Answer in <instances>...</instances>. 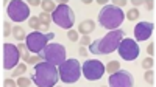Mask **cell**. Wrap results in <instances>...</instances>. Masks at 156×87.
Returning a JSON list of instances; mask_svg holds the SVG:
<instances>
[{"instance_id":"1","label":"cell","mask_w":156,"mask_h":87,"mask_svg":"<svg viewBox=\"0 0 156 87\" xmlns=\"http://www.w3.org/2000/svg\"><path fill=\"white\" fill-rule=\"evenodd\" d=\"M30 78L37 87H55L59 79V72L56 65L42 61L34 65Z\"/></svg>"},{"instance_id":"2","label":"cell","mask_w":156,"mask_h":87,"mask_svg":"<svg viewBox=\"0 0 156 87\" xmlns=\"http://www.w3.org/2000/svg\"><path fill=\"white\" fill-rule=\"evenodd\" d=\"M125 31L123 30H114V31H109L105 37L101 39H97L94 42H90V53L92 55H109L112 52H115L119 48L120 42L125 39Z\"/></svg>"},{"instance_id":"3","label":"cell","mask_w":156,"mask_h":87,"mask_svg":"<svg viewBox=\"0 0 156 87\" xmlns=\"http://www.w3.org/2000/svg\"><path fill=\"white\" fill-rule=\"evenodd\" d=\"M125 19V14L120 8H117L114 5H105L103 9L98 12V23L103 28H106L109 31L119 30Z\"/></svg>"},{"instance_id":"4","label":"cell","mask_w":156,"mask_h":87,"mask_svg":"<svg viewBox=\"0 0 156 87\" xmlns=\"http://www.w3.org/2000/svg\"><path fill=\"white\" fill-rule=\"evenodd\" d=\"M59 79L66 84H73L81 76V65L76 59H66L58 67Z\"/></svg>"},{"instance_id":"5","label":"cell","mask_w":156,"mask_h":87,"mask_svg":"<svg viewBox=\"0 0 156 87\" xmlns=\"http://www.w3.org/2000/svg\"><path fill=\"white\" fill-rule=\"evenodd\" d=\"M51 20H53L58 27L61 28H66L70 30L72 25L75 22V14H73V9L66 5V3H59L56 6V9L51 12Z\"/></svg>"},{"instance_id":"6","label":"cell","mask_w":156,"mask_h":87,"mask_svg":"<svg viewBox=\"0 0 156 87\" xmlns=\"http://www.w3.org/2000/svg\"><path fill=\"white\" fill-rule=\"evenodd\" d=\"M39 55H41L42 61L50 62V64L59 67L62 62L66 61V48H64L61 44L53 42V44H48Z\"/></svg>"},{"instance_id":"7","label":"cell","mask_w":156,"mask_h":87,"mask_svg":"<svg viewBox=\"0 0 156 87\" xmlns=\"http://www.w3.org/2000/svg\"><path fill=\"white\" fill-rule=\"evenodd\" d=\"M55 39V33H48V34H44L41 31H33L27 36L25 39V44H27L28 50L33 53H41L42 50L48 45L50 41Z\"/></svg>"},{"instance_id":"8","label":"cell","mask_w":156,"mask_h":87,"mask_svg":"<svg viewBox=\"0 0 156 87\" xmlns=\"http://www.w3.org/2000/svg\"><path fill=\"white\" fill-rule=\"evenodd\" d=\"M81 73L87 81H97L105 73V65L98 59H87L81 65Z\"/></svg>"},{"instance_id":"9","label":"cell","mask_w":156,"mask_h":87,"mask_svg":"<svg viewBox=\"0 0 156 87\" xmlns=\"http://www.w3.org/2000/svg\"><path fill=\"white\" fill-rule=\"evenodd\" d=\"M8 16L11 20H14V22H23V20H27L28 16H30V8L27 3H23L20 2V0H12V2L8 3Z\"/></svg>"},{"instance_id":"10","label":"cell","mask_w":156,"mask_h":87,"mask_svg":"<svg viewBox=\"0 0 156 87\" xmlns=\"http://www.w3.org/2000/svg\"><path fill=\"white\" fill-rule=\"evenodd\" d=\"M22 58L19 48L12 44H3V69L11 70L19 65V59Z\"/></svg>"},{"instance_id":"11","label":"cell","mask_w":156,"mask_h":87,"mask_svg":"<svg viewBox=\"0 0 156 87\" xmlns=\"http://www.w3.org/2000/svg\"><path fill=\"white\" fill-rule=\"evenodd\" d=\"M120 58L125 61H134L139 56V45L134 39H129V37H125V39L120 42L119 48H117Z\"/></svg>"},{"instance_id":"12","label":"cell","mask_w":156,"mask_h":87,"mask_svg":"<svg viewBox=\"0 0 156 87\" xmlns=\"http://www.w3.org/2000/svg\"><path fill=\"white\" fill-rule=\"evenodd\" d=\"M134 78L128 70H117L115 73L109 75V87H133Z\"/></svg>"},{"instance_id":"13","label":"cell","mask_w":156,"mask_h":87,"mask_svg":"<svg viewBox=\"0 0 156 87\" xmlns=\"http://www.w3.org/2000/svg\"><path fill=\"white\" fill-rule=\"evenodd\" d=\"M153 30H154V25L151 22H139L134 27V37H136V41H139V42L147 41L148 37L153 34Z\"/></svg>"},{"instance_id":"14","label":"cell","mask_w":156,"mask_h":87,"mask_svg":"<svg viewBox=\"0 0 156 87\" xmlns=\"http://www.w3.org/2000/svg\"><path fill=\"white\" fill-rule=\"evenodd\" d=\"M94 30H95V23L92 20H83L80 23V27H78V31H80L81 34H84V36L90 34Z\"/></svg>"},{"instance_id":"15","label":"cell","mask_w":156,"mask_h":87,"mask_svg":"<svg viewBox=\"0 0 156 87\" xmlns=\"http://www.w3.org/2000/svg\"><path fill=\"white\" fill-rule=\"evenodd\" d=\"M117 70H120V62L119 61H109L106 64V67H105V72H108L109 75L115 73Z\"/></svg>"},{"instance_id":"16","label":"cell","mask_w":156,"mask_h":87,"mask_svg":"<svg viewBox=\"0 0 156 87\" xmlns=\"http://www.w3.org/2000/svg\"><path fill=\"white\" fill-rule=\"evenodd\" d=\"M12 36H14L17 41H23V39H27V34H25L23 28H22V27H19V25L12 27Z\"/></svg>"},{"instance_id":"17","label":"cell","mask_w":156,"mask_h":87,"mask_svg":"<svg viewBox=\"0 0 156 87\" xmlns=\"http://www.w3.org/2000/svg\"><path fill=\"white\" fill-rule=\"evenodd\" d=\"M39 20H41L42 23V30H47L50 27V22H51V16L48 14V12H41V16H37Z\"/></svg>"},{"instance_id":"18","label":"cell","mask_w":156,"mask_h":87,"mask_svg":"<svg viewBox=\"0 0 156 87\" xmlns=\"http://www.w3.org/2000/svg\"><path fill=\"white\" fill-rule=\"evenodd\" d=\"M41 6H42V9H44V12H53L55 9H56V6L58 5H55V2H51V0H44V2L41 3Z\"/></svg>"},{"instance_id":"19","label":"cell","mask_w":156,"mask_h":87,"mask_svg":"<svg viewBox=\"0 0 156 87\" xmlns=\"http://www.w3.org/2000/svg\"><path fill=\"white\" fill-rule=\"evenodd\" d=\"M22 59H23L25 62H28V64H39V62H42L41 55H34V56H31V55H25V56H22Z\"/></svg>"},{"instance_id":"20","label":"cell","mask_w":156,"mask_h":87,"mask_svg":"<svg viewBox=\"0 0 156 87\" xmlns=\"http://www.w3.org/2000/svg\"><path fill=\"white\" fill-rule=\"evenodd\" d=\"M28 27H31L34 31H39L41 27H42V23H41V20H39V17H30L28 19Z\"/></svg>"},{"instance_id":"21","label":"cell","mask_w":156,"mask_h":87,"mask_svg":"<svg viewBox=\"0 0 156 87\" xmlns=\"http://www.w3.org/2000/svg\"><path fill=\"white\" fill-rule=\"evenodd\" d=\"M25 72H27V65L25 64H19L14 70H12V73H11V78H20V75H23Z\"/></svg>"},{"instance_id":"22","label":"cell","mask_w":156,"mask_h":87,"mask_svg":"<svg viewBox=\"0 0 156 87\" xmlns=\"http://www.w3.org/2000/svg\"><path fill=\"white\" fill-rule=\"evenodd\" d=\"M139 16H140V12H139V11H137L136 8L129 9V11L126 12V19H128V20H131V22L137 20V19H139Z\"/></svg>"},{"instance_id":"23","label":"cell","mask_w":156,"mask_h":87,"mask_svg":"<svg viewBox=\"0 0 156 87\" xmlns=\"http://www.w3.org/2000/svg\"><path fill=\"white\" fill-rule=\"evenodd\" d=\"M30 84H31V78H25V76L17 78V85L19 87H30Z\"/></svg>"},{"instance_id":"24","label":"cell","mask_w":156,"mask_h":87,"mask_svg":"<svg viewBox=\"0 0 156 87\" xmlns=\"http://www.w3.org/2000/svg\"><path fill=\"white\" fill-rule=\"evenodd\" d=\"M153 65H154L153 58H145L144 61H142V67L147 69V70H151V69H153Z\"/></svg>"},{"instance_id":"25","label":"cell","mask_w":156,"mask_h":87,"mask_svg":"<svg viewBox=\"0 0 156 87\" xmlns=\"http://www.w3.org/2000/svg\"><path fill=\"white\" fill-rule=\"evenodd\" d=\"M144 78H145V81L148 82V84H154V72L153 70H147L145 72V75H144Z\"/></svg>"},{"instance_id":"26","label":"cell","mask_w":156,"mask_h":87,"mask_svg":"<svg viewBox=\"0 0 156 87\" xmlns=\"http://www.w3.org/2000/svg\"><path fill=\"white\" fill-rule=\"evenodd\" d=\"M9 34H12L11 23H9V22H3V36H5V37H8Z\"/></svg>"},{"instance_id":"27","label":"cell","mask_w":156,"mask_h":87,"mask_svg":"<svg viewBox=\"0 0 156 87\" xmlns=\"http://www.w3.org/2000/svg\"><path fill=\"white\" fill-rule=\"evenodd\" d=\"M67 37L72 41V42H76L80 37H78V31H75V30H69V33H67Z\"/></svg>"},{"instance_id":"28","label":"cell","mask_w":156,"mask_h":87,"mask_svg":"<svg viewBox=\"0 0 156 87\" xmlns=\"http://www.w3.org/2000/svg\"><path fill=\"white\" fill-rule=\"evenodd\" d=\"M3 87H19V85H17V82L12 78H8V79L3 81Z\"/></svg>"},{"instance_id":"29","label":"cell","mask_w":156,"mask_h":87,"mask_svg":"<svg viewBox=\"0 0 156 87\" xmlns=\"http://www.w3.org/2000/svg\"><path fill=\"white\" fill-rule=\"evenodd\" d=\"M17 48H19V52H20V55H22V56L28 55V52H30L28 47H27V44H19V45H17Z\"/></svg>"},{"instance_id":"30","label":"cell","mask_w":156,"mask_h":87,"mask_svg":"<svg viewBox=\"0 0 156 87\" xmlns=\"http://www.w3.org/2000/svg\"><path fill=\"white\" fill-rule=\"evenodd\" d=\"M80 44H81V47H84V45H90V37L83 36L81 39H80Z\"/></svg>"},{"instance_id":"31","label":"cell","mask_w":156,"mask_h":87,"mask_svg":"<svg viewBox=\"0 0 156 87\" xmlns=\"http://www.w3.org/2000/svg\"><path fill=\"white\" fill-rule=\"evenodd\" d=\"M147 53L150 55V58L154 55V44H148V47H147Z\"/></svg>"},{"instance_id":"32","label":"cell","mask_w":156,"mask_h":87,"mask_svg":"<svg viewBox=\"0 0 156 87\" xmlns=\"http://www.w3.org/2000/svg\"><path fill=\"white\" fill-rule=\"evenodd\" d=\"M112 5L117 6V8H120V6L126 5V0H114V3H112Z\"/></svg>"},{"instance_id":"33","label":"cell","mask_w":156,"mask_h":87,"mask_svg":"<svg viewBox=\"0 0 156 87\" xmlns=\"http://www.w3.org/2000/svg\"><path fill=\"white\" fill-rule=\"evenodd\" d=\"M145 5H147V9H148V11H151V9L154 8V2H153V0H148Z\"/></svg>"},{"instance_id":"34","label":"cell","mask_w":156,"mask_h":87,"mask_svg":"<svg viewBox=\"0 0 156 87\" xmlns=\"http://www.w3.org/2000/svg\"><path fill=\"white\" fill-rule=\"evenodd\" d=\"M28 3L33 5V6H37V5H41L42 2H39V0H28Z\"/></svg>"},{"instance_id":"35","label":"cell","mask_w":156,"mask_h":87,"mask_svg":"<svg viewBox=\"0 0 156 87\" xmlns=\"http://www.w3.org/2000/svg\"><path fill=\"white\" fill-rule=\"evenodd\" d=\"M80 55H81V56H87V52H86L84 47H80Z\"/></svg>"},{"instance_id":"36","label":"cell","mask_w":156,"mask_h":87,"mask_svg":"<svg viewBox=\"0 0 156 87\" xmlns=\"http://www.w3.org/2000/svg\"><path fill=\"white\" fill-rule=\"evenodd\" d=\"M144 3V0H133V5L134 6H139V5H142Z\"/></svg>"},{"instance_id":"37","label":"cell","mask_w":156,"mask_h":87,"mask_svg":"<svg viewBox=\"0 0 156 87\" xmlns=\"http://www.w3.org/2000/svg\"><path fill=\"white\" fill-rule=\"evenodd\" d=\"M98 3H100V5H103V6H105V5H106V0H98Z\"/></svg>"},{"instance_id":"38","label":"cell","mask_w":156,"mask_h":87,"mask_svg":"<svg viewBox=\"0 0 156 87\" xmlns=\"http://www.w3.org/2000/svg\"><path fill=\"white\" fill-rule=\"evenodd\" d=\"M100 87H106V85H100Z\"/></svg>"},{"instance_id":"39","label":"cell","mask_w":156,"mask_h":87,"mask_svg":"<svg viewBox=\"0 0 156 87\" xmlns=\"http://www.w3.org/2000/svg\"><path fill=\"white\" fill-rule=\"evenodd\" d=\"M55 87H56V85H55Z\"/></svg>"}]
</instances>
